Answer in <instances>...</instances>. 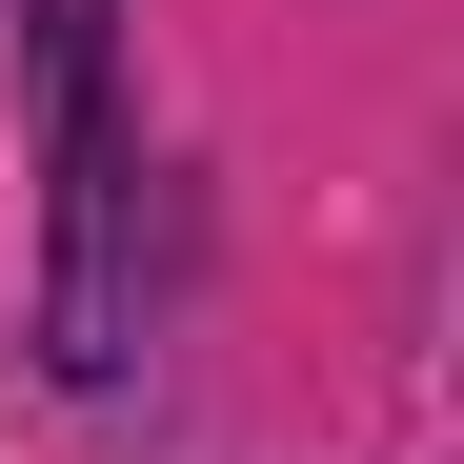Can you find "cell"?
I'll use <instances>...</instances> for the list:
<instances>
[{"label":"cell","instance_id":"6da1fadb","mask_svg":"<svg viewBox=\"0 0 464 464\" xmlns=\"http://www.w3.org/2000/svg\"><path fill=\"white\" fill-rule=\"evenodd\" d=\"M41 162H61V383H121V41L102 0H41Z\"/></svg>","mask_w":464,"mask_h":464}]
</instances>
